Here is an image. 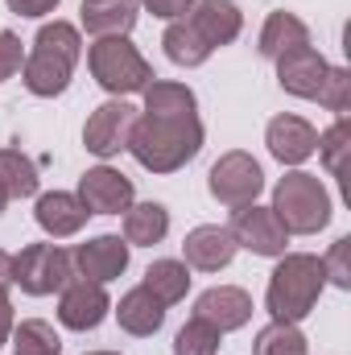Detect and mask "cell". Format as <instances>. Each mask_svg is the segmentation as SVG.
I'll list each match as a JSON object with an SVG mask.
<instances>
[{"label":"cell","instance_id":"37","mask_svg":"<svg viewBox=\"0 0 351 355\" xmlns=\"http://www.w3.org/2000/svg\"><path fill=\"white\" fill-rule=\"evenodd\" d=\"M8 285H12V257L0 248V289L8 293Z\"/></svg>","mask_w":351,"mask_h":355},{"label":"cell","instance_id":"18","mask_svg":"<svg viewBox=\"0 0 351 355\" xmlns=\"http://www.w3.org/2000/svg\"><path fill=\"white\" fill-rule=\"evenodd\" d=\"M33 219H37V227H42L50 240H67V236H79V232H83L87 207H83L79 194H71V190H46V194H37Z\"/></svg>","mask_w":351,"mask_h":355},{"label":"cell","instance_id":"27","mask_svg":"<svg viewBox=\"0 0 351 355\" xmlns=\"http://www.w3.org/2000/svg\"><path fill=\"white\" fill-rule=\"evenodd\" d=\"M12 355H62V339L50 322L42 318H25L12 327Z\"/></svg>","mask_w":351,"mask_h":355},{"label":"cell","instance_id":"35","mask_svg":"<svg viewBox=\"0 0 351 355\" xmlns=\"http://www.w3.org/2000/svg\"><path fill=\"white\" fill-rule=\"evenodd\" d=\"M8 4V12H17V17H46V12H54L62 0H4Z\"/></svg>","mask_w":351,"mask_h":355},{"label":"cell","instance_id":"13","mask_svg":"<svg viewBox=\"0 0 351 355\" xmlns=\"http://www.w3.org/2000/svg\"><path fill=\"white\" fill-rule=\"evenodd\" d=\"M327 75H331V62L314 46H298V50L277 58V83H281V91H289L298 99H318Z\"/></svg>","mask_w":351,"mask_h":355},{"label":"cell","instance_id":"16","mask_svg":"<svg viewBox=\"0 0 351 355\" xmlns=\"http://www.w3.org/2000/svg\"><path fill=\"white\" fill-rule=\"evenodd\" d=\"M236 240H232V232L228 227H219V223H203V227H194V232H186V240H182V265L186 268H198V272H219V268H228L236 261Z\"/></svg>","mask_w":351,"mask_h":355},{"label":"cell","instance_id":"29","mask_svg":"<svg viewBox=\"0 0 351 355\" xmlns=\"http://www.w3.org/2000/svg\"><path fill=\"white\" fill-rule=\"evenodd\" d=\"M348 149H351V124L348 116H339L327 132H318V157H323V166H327V174L331 178H343L348 174Z\"/></svg>","mask_w":351,"mask_h":355},{"label":"cell","instance_id":"7","mask_svg":"<svg viewBox=\"0 0 351 355\" xmlns=\"http://www.w3.org/2000/svg\"><path fill=\"white\" fill-rule=\"evenodd\" d=\"M207 190H211L215 202H223V207H232V211L257 202V194L264 190L261 162H257L252 153H244V149L223 153V157L211 166V174H207Z\"/></svg>","mask_w":351,"mask_h":355},{"label":"cell","instance_id":"10","mask_svg":"<svg viewBox=\"0 0 351 355\" xmlns=\"http://www.w3.org/2000/svg\"><path fill=\"white\" fill-rule=\"evenodd\" d=\"M108 314H112V297H108L103 285L75 277V281H67L58 289V322L67 331H79V335L83 331H95Z\"/></svg>","mask_w":351,"mask_h":355},{"label":"cell","instance_id":"32","mask_svg":"<svg viewBox=\"0 0 351 355\" xmlns=\"http://www.w3.org/2000/svg\"><path fill=\"white\" fill-rule=\"evenodd\" d=\"M348 248H351V240H348V236H343V240H335V244H331V252L323 257V272H327V281H335L339 289H351Z\"/></svg>","mask_w":351,"mask_h":355},{"label":"cell","instance_id":"5","mask_svg":"<svg viewBox=\"0 0 351 355\" xmlns=\"http://www.w3.org/2000/svg\"><path fill=\"white\" fill-rule=\"evenodd\" d=\"M87 67H91V79L112 99L137 95V91H145L157 79L153 67L145 62V54L128 37H95L87 46Z\"/></svg>","mask_w":351,"mask_h":355},{"label":"cell","instance_id":"2","mask_svg":"<svg viewBox=\"0 0 351 355\" xmlns=\"http://www.w3.org/2000/svg\"><path fill=\"white\" fill-rule=\"evenodd\" d=\"M83 58V37L71 21H50L37 29L33 37V50L25 54L21 62V79L25 91L37 95V99H54L71 87V75Z\"/></svg>","mask_w":351,"mask_h":355},{"label":"cell","instance_id":"31","mask_svg":"<svg viewBox=\"0 0 351 355\" xmlns=\"http://www.w3.org/2000/svg\"><path fill=\"white\" fill-rule=\"evenodd\" d=\"M318 103H323L327 112H335V116H348V107H351V71L348 67H331Z\"/></svg>","mask_w":351,"mask_h":355},{"label":"cell","instance_id":"19","mask_svg":"<svg viewBox=\"0 0 351 355\" xmlns=\"http://www.w3.org/2000/svg\"><path fill=\"white\" fill-rule=\"evenodd\" d=\"M141 4L137 0H83L79 4V21L91 37H128V29L137 25Z\"/></svg>","mask_w":351,"mask_h":355},{"label":"cell","instance_id":"11","mask_svg":"<svg viewBox=\"0 0 351 355\" xmlns=\"http://www.w3.org/2000/svg\"><path fill=\"white\" fill-rule=\"evenodd\" d=\"M79 202L87 207V215H120L132 207L137 190H132V178H124L112 166H95L79 178Z\"/></svg>","mask_w":351,"mask_h":355},{"label":"cell","instance_id":"12","mask_svg":"<svg viewBox=\"0 0 351 355\" xmlns=\"http://www.w3.org/2000/svg\"><path fill=\"white\" fill-rule=\"evenodd\" d=\"M264 145H268V153H273L281 166H302V162H310L314 149H318V128H314L310 120H302V116L281 112V116L268 120Z\"/></svg>","mask_w":351,"mask_h":355},{"label":"cell","instance_id":"33","mask_svg":"<svg viewBox=\"0 0 351 355\" xmlns=\"http://www.w3.org/2000/svg\"><path fill=\"white\" fill-rule=\"evenodd\" d=\"M21 62H25V42H21L17 33L0 29V83L12 79V75L21 71Z\"/></svg>","mask_w":351,"mask_h":355},{"label":"cell","instance_id":"39","mask_svg":"<svg viewBox=\"0 0 351 355\" xmlns=\"http://www.w3.org/2000/svg\"><path fill=\"white\" fill-rule=\"evenodd\" d=\"M87 355H120V352H87Z\"/></svg>","mask_w":351,"mask_h":355},{"label":"cell","instance_id":"30","mask_svg":"<svg viewBox=\"0 0 351 355\" xmlns=\"http://www.w3.org/2000/svg\"><path fill=\"white\" fill-rule=\"evenodd\" d=\"M219 339L223 335L211 322H203V318L190 314V322L174 335V355H219Z\"/></svg>","mask_w":351,"mask_h":355},{"label":"cell","instance_id":"28","mask_svg":"<svg viewBox=\"0 0 351 355\" xmlns=\"http://www.w3.org/2000/svg\"><path fill=\"white\" fill-rule=\"evenodd\" d=\"M310 352V343H306V335H302V327L298 322H268L257 331V343H252V355H306Z\"/></svg>","mask_w":351,"mask_h":355},{"label":"cell","instance_id":"3","mask_svg":"<svg viewBox=\"0 0 351 355\" xmlns=\"http://www.w3.org/2000/svg\"><path fill=\"white\" fill-rule=\"evenodd\" d=\"M323 285H327V272L314 252H285V257H277V268L268 277L264 310L277 322H302L318 306Z\"/></svg>","mask_w":351,"mask_h":355},{"label":"cell","instance_id":"38","mask_svg":"<svg viewBox=\"0 0 351 355\" xmlns=\"http://www.w3.org/2000/svg\"><path fill=\"white\" fill-rule=\"evenodd\" d=\"M4 202H8V194H4V190H0V211H4Z\"/></svg>","mask_w":351,"mask_h":355},{"label":"cell","instance_id":"9","mask_svg":"<svg viewBox=\"0 0 351 355\" xmlns=\"http://www.w3.org/2000/svg\"><path fill=\"white\" fill-rule=\"evenodd\" d=\"M236 248H248L252 257H285V244H289V232L277 223L273 207H236L232 211V223H228Z\"/></svg>","mask_w":351,"mask_h":355},{"label":"cell","instance_id":"15","mask_svg":"<svg viewBox=\"0 0 351 355\" xmlns=\"http://www.w3.org/2000/svg\"><path fill=\"white\" fill-rule=\"evenodd\" d=\"M190 29L203 37V46L215 54L219 46H232L244 29V12L232 0H194V8L186 12Z\"/></svg>","mask_w":351,"mask_h":355},{"label":"cell","instance_id":"34","mask_svg":"<svg viewBox=\"0 0 351 355\" xmlns=\"http://www.w3.org/2000/svg\"><path fill=\"white\" fill-rule=\"evenodd\" d=\"M137 4H145L153 17H162V21H182L190 8H194V0H137Z\"/></svg>","mask_w":351,"mask_h":355},{"label":"cell","instance_id":"23","mask_svg":"<svg viewBox=\"0 0 351 355\" xmlns=\"http://www.w3.org/2000/svg\"><path fill=\"white\" fill-rule=\"evenodd\" d=\"M141 95H145V116H198V99L186 83L153 79Z\"/></svg>","mask_w":351,"mask_h":355},{"label":"cell","instance_id":"36","mask_svg":"<svg viewBox=\"0 0 351 355\" xmlns=\"http://www.w3.org/2000/svg\"><path fill=\"white\" fill-rule=\"evenodd\" d=\"M12 327H17V318H12V302H8V293L0 289V347L8 343V335H12Z\"/></svg>","mask_w":351,"mask_h":355},{"label":"cell","instance_id":"26","mask_svg":"<svg viewBox=\"0 0 351 355\" xmlns=\"http://www.w3.org/2000/svg\"><path fill=\"white\" fill-rule=\"evenodd\" d=\"M162 46H166V58H170L174 67H203V62L211 58V50L203 46V37L190 29L186 17H182V21H170V29L162 33Z\"/></svg>","mask_w":351,"mask_h":355},{"label":"cell","instance_id":"21","mask_svg":"<svg viewBox=\"0 0 351 355\" xmlns=\"http://www.w3.org/2000/svg\"><path fill=\"white\" fill-rule=\"evenodd\" d=\"M298 46H310V29H306V21L298 17V12H285V8H277V12H268L261 25V42H257V50H261V58H281V54H289V50H298Z\"/></svg>","mask_w":351,"mask_h":355},{"label":"cell","instance_id":"6","mask_svg":"<svg viewBox=\"0 0 351 355\" xmlns=\"http://www.w3.org/2000/svg\"><path fill=\"white\" fill-rule=\"evenodd\" d=\"M67 281H75V261L62 244H25L12 257V285L29 297H50Z\"/></svg>","mask_w":351,"mask_h":355},{"label":"cell","instance_id":"17","mask_svg":"<svg viewBox=\"0 0 351 355\" xmlns=\"http://www.w3.org/2000/svg\"><path fill=\"white\" fill-rule=\"evenodd\" d=\"M194 318L211 322L219 335L240 331V327H248V318H252V297H248L240 285H215V289L198 293V302H194Z\"/></svg>","mask_w":351,"mask_h":355},{"label":"cell","instance_id":"20","mask_svg":"<svg viewBox=\"0 0 351 355\" xmlns=\"http://www.w3.org/2000/svg\"><path fill=\"white\" fill-rule=\"evenodd\" d=\"M116 322H120V331H128V335H137V339H149V335L162 331L166 306H162L145 285H132V289L120 297V306H116Z\"/></svg>","mask_w":351,"mask_h":355},{"label":"cell","instance_id":"1","mask_svg":"<svg viewBox=\"0 0 351 355\" xmlns=\"http://www.w3.org/2000/svg\"><path fill=\"white\" fill-rule=\"evenodd\" d=\"M203 149L198 116H137L128 132V153L149 174H174Z\"/></svg>","mask_w":351,"mask_h":355},{"label":"cell","instance_id":"24","mask_svg":"<svg viewBox=\"0 0 351 355\" xmlns=\"http://www.w3.org/2000/svg\"><path fill=\"white\" fill-rule=\"evenodd\" d=\"M37 166H33V157H25L17 145H8V149H0V190L8 194V198H33L37 194Z\"/></svg>","mask_w":351,"mask_h":355},{"label":"cell","instance_id":"14","mask_svg":"<svg viewBox=\"0 0 351 355\" xmlns=\"http://www.w3.org/2000/svg\"><path fill=\"white\" fill-rule=\"evenodd\" d=\"M71 261H75V277L95 281V285H108V281L124 277V268H128V244H124V236H95V240L79 244L71 252Z\"/></svg>","mask_w":351,"mask_h":355},{"label":"cell","instance_id":"25","mask_svg":"<svg viewBox=\"0 0 351 355\" xmlns=\"http://www.w3.org/2000/svg\"><path fill=\"white\" fill-rule=\"evenodd\" d=\"M141 285L162 306H178L186 297V289H190V268L182 265V261H153V265L145 268V281Z\"/></svg>","mask_w":351,"mask_h":355},{"label":"cell","instance_id":"4","mask_svg":"<svg viewBox=\"0 0 351 355\" xmlns=\"http://www.w3.org/2000/svg\"><path fill=\"white\" fill-rule=\"evenodd\" d=\"M273 215L289 236H314L331 223V194L318 174L293 170L273 186Z\"/></svg>","mask_w":351,"mask_h":355},{"label":"cell","instance_id":"22","mask_svg":"<svg viewBox=\"0 0 351 355\" xmlns=\"http://www.w3.org/2000/svg\"><path fill=\"white\" fill-rule=\"evenodd\" d=\"M170 232V211L162 202H132L124 211V244L128 248H153Z\"/></svg>","mask_w":351,"mask_h":355},{"label":"cell","instance_id":"8","mask_svg":"<svg viewBox=\"0 0 351 355\" xmlns=\"http://www.w3.org/2000/svg\"><path fill=\"white\" fill-rule=\"evenodd\" d=\"M132 124H137V107H132L128 99H108V103H99L87 116V124H83V145H87V153L103 157V162L116 157V153H124Z\"/></svg>","mask_w":351,"mask_h":355}]
</instances>
